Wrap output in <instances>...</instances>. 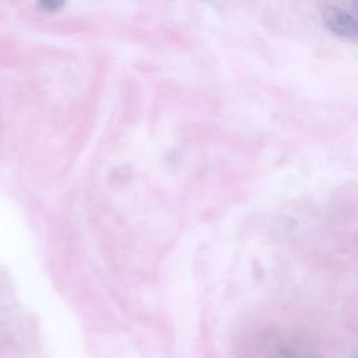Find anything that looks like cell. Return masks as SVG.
Returning <instances> with one entry per match:
<instances>
[{
    "instance_id": "obj_1",
    "label": "cell",
    "mask_w": 358,
    "mask_h": 358,
    "mask_svg": "<svg viewBox=\"0 0 358 358\" xmlns=\"http://www.w3.org/2000/svg\"><path fill=\"white\" fill-rule=\"evenodd\" d=\"M325 25L333 34L347 38L358 39V17L336 6H328L322 12Z\"/></svg>"
},
{
    "instance_id": "obj_2",
    "label": "cell",
    "mask_w": 358,
    "mask_h": 358,
    "mask_svg": "<svg viewBox=\"0 0 358 358\" xmlns=\"http://www.w3.org/2000/svg\"><path fill=\"white\" fill-rule=\"evenodd\" d=\"M65 6V3L62 2H41L38 3V8L43 9L44 12H58L59 9H62Z\"/></svg>"
},
{
    "instance_id": "obj_3",
    "label": "cell",
    "mask_w": 358,
    "mask_h": 358,
    "mask_svg": "<svg viewBox=\"0 0 358 358\" xmlns=\"http://www.w3.org/2000/svg\"><path fill=\"white\" fill-rule=\"evenodd\" d=\"M353 9H354V13H355V16L358 17V2L353 3Z\"/></svg>"
},
{
    "instance_id": "obj_4",
    "label": "cell",
    "mask_w": 358,
    "mask_h": 358,
    "mask_svg": "<svg viewBox=\"0 0 358 358\" xmlns=\"http://www.w3.org/2000/svg\"><path fill=\"white\" fill-rule=\"evenodd\" d=\"M354 358H358V353H357V354H355V355H354Z\"/></svg>"
}]
</instances>
